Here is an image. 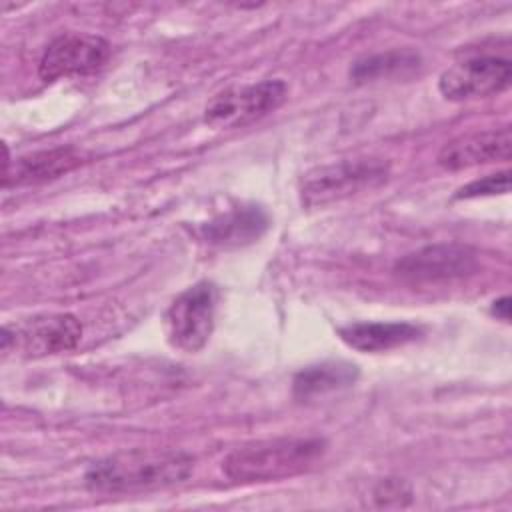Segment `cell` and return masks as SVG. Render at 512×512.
<instances>
[{"label":"cell","mask_w":512,"mask_h":512,"mask_svg":"<svg viewBox=\"0 0 512 512\" xmlns=\"http://www.w3.org/2000/svg\"><path fill=\"white\" fill-rule=\"evenodd\" d=\"M420 66H422V60L418 52L408 48H398V50H388V52H378V54L358 58L350 66L348 74L356 84H368V82L390 80V78H408L416 74Z\"/></svg>","instance_id":"obj_15"},{"label":"cell","mask_w":512,"mask_h":512,"mask_svg":"<svg viewBox=\"0 0 512 512\" xmlns=\"http://www.w3.org/2000/svg\"><path fill=\"white\" fill-rule=\"evenodd\" d=\"M108 56L110 44L102 36L78 32L60 34L42 52L38 74L44 82L92 74L106 64Z\"/></svg>","instance_id":"obj_8"},{"label":"cell","mask_w":512,"mask_h":512,"mask_svg":"<svg viewBox=\"0 0 512 512\" xmlns=\"http://www.w3.org/2000/svg\"><path fill=\"white\" fill-rule=\"evenodd\" d=\"M194 470L188 452L172 448H132L96 460L84 474L94 494H140L184 482Z\"/></svg>","instance_id":"obj_1"},{"label":"cell","mask_w":512,"mask_h":512,"mask_svg":"<svg viewBox=\"0 0 512 512\" xmlns=\"http://www.w3.org/2000/svg\"><path fill=\"white\" fill-rule=\"evenodd\" d=\"M508 190H510V172L502 170V172L472 180L466 186L458 188L456 198L468 200V198H480V196H496V194H506Z\"/></svg>","instance_id":"obj_16"},{"label":"cell","mask_w":512,"mask_h":512,"mask_svg":"<svg viewBox=\"0 0 512 512\" xmlns=\"http://www.w3.org/2000/svg\"><path fill=\"white\" fill-rule=\"evenodd\" d=\"M478 270V254L464 244H430L406 254L394 272L410 282H444L470 276Z\"/></svg>","instance_id":"obj_9"},{"label":"cell","mask_w":512,"mask_h":512,"mask_svg":"<svg viewBox=\"0 0 512 512\" xmlns=\"http://www.w3.org/2000/svg\"><path fill=\"white\" fill-rule=\"evenodd\" d=\"M512 152V134L510 126L470 132L446 142L436 162L444 170H464L478 164L508 160Z\"/></svg>","instance_id":"obj_11"},{"label":"cell","mask_w":512,"mask_h":512,"mask_svg":"<svg viewBox=\"0 0 512 512\" xmlns=\"http://www.w3.org/2000/svg\"><path fill=\"white\" fill-rule=\"evenodd\" d=\"M388 176L390 164L382 158L340 160L306 172L300 182V200L308 208L326 206L378 188Z\"/></svg>","instance_id":"obj_3"},{"label":"cell","mask_w":512,"mask_h":512,"mask_svg":"<svg viewBox=\"0 0 512 512\" xmlns=\"http://www.w3.org/2000/svg\"><path fill=\"white\" fill-rule=\"evenodd\" d=\"M288 94L280 78L232 88L214 96L204 108V122L212 128H242L278 110Z\"/></svg>","instance_id":"obj_6"},{"label":"cell","mask_w":512,"mask_h":512,"mask_svg":"<svg viewBox=\"0 0 512 512\" xmlns=\"http://www.w3.org/2000/svg\"><path fill=\"white\" fill-rule=\"evenodd\" d=\"M358 378V366L346 360H326L310 364L294 374L292 394L298 400H312L344 388H350Z\"/></svg>","instance_id":"obj_14"},{"label":"cell","mask_w":512,"mask_h":512,"mask_svg":"<svg viewBox=\"0 0 512 512\" xmlns=\"http://www.w3.org/2000/svg\"><path fill=\"white\" fill-rule=\"evenodd\" d=\"M326 448L324 438L258 440L232 450L224 458L222 470L230 480L242 484L282 480L314 468Z\"/></svg>","instance_id":"obj_2"},{"label":"cell","mask_w":512,"mask_h":512,"mask_svg":"<svg viewBox=\"0 0 512 512\" xmlns=\"http://www.w3.org/2000/svg\"><path fill=\"white\" fill-rule=\"evenodd\" d=\"M82 338V322L68 312L38 314L16 326L2 328V352L10 348L26 358L70 352Z\"/></svg>","instance_id":"obj_4"},{"label":"cell","mask_w":512,"mask_h":512,"mask_svg":"<svg viewBox=\"0 0 512 512\" xmlns=\"http://www.w3.org/2000/svg\"><path fill=\"white\" fill-rule=\"evenodd\" d=\"M492 314L498 316L500 320L508 322L510 320V298L508 296H502L498 300L492 302Z\"/></svg>","instance_id":"obj_18"},{"label":"cell","mask_w":512,"mask_h":512,"mask_svg":"<svg viewBox=\"0 0 512 512\" xmlns=\"http://www.w3.org/2000/svg\"><path fill=\"white\" fill-rule=\"evenodd\" d=\"M374 500L378 506H406L412 500V490L404 480L386 478L374 488Z\"/></svg>","instance_id":"obj_17"},{"label":"cell","mask_w":512,"mask_h":512,"mask_svg":"<svg viewBox=\"0 0 512 512\" xmlns=\"http://www.w3.org/2000/svg\"><path fill=\"white\" fill-rule=\"evenodd\" d=\"M216 302L218 290L206 280L180 292L164 314L170 344L184 352H198L214 330Z\"/></svg>","instance_id":"obj_5"},{"label":"cell","mask_w":512,"mask_h":512,"mask_svg":"<svg viewBox=\"0 0 512 512\" xmlns=\"http://www.w3.org/2000/svg\"><path fill=\"white\" fill-rule=\"evenodd\" d=\"M86 162V154L74 146L38 150L10 160L4 150L2 186H28L60 178Z\"/></svg>","instance_id":"obj_10"},{"label":"cell","mask_w":512,"mask_h":512,"mask_svg":"<svg viewBox=\"0 0 512 512\" xmlns=\"http://www.w3.org/2000/svg\"><path fill=\"white\" fill-rule=\"evenodd\" d=\"M512 80V64L504 56L474 54L440 74L438 90L454 102L488 98L504 92Z\"/></svg>","instance_id":"obj_7"},{"label":"cell","mask_w":512,"mask_h":512,"mask_svg":"<svg viewBox=\"0 0 512 512\" xmlns=\"http://www.w3.org/2000/svg\"><path fill=\"white\" fill-rule=\"evenodd\" d=\"M338 334L354 350L384 352L418 340L422 328L410 322H352L340 326Z\"/></svg>","instance_id":"obj_13"},{"label":"cell","mask_w":512,"mask_h":512,"mask_svg":"<svg viewBox=\"0 0 512 512\" xmlns=\"http://www.w3.org/2000/svg\"><path fill=\"white\" fill-rule=\"evenodd\" d=\"M270 226L268 214L262 206L246 204L220 214L202 226L206 242L220 248H238L258 240Z\"/></svg>","instance_id":"obj_12"}]
</instances>
